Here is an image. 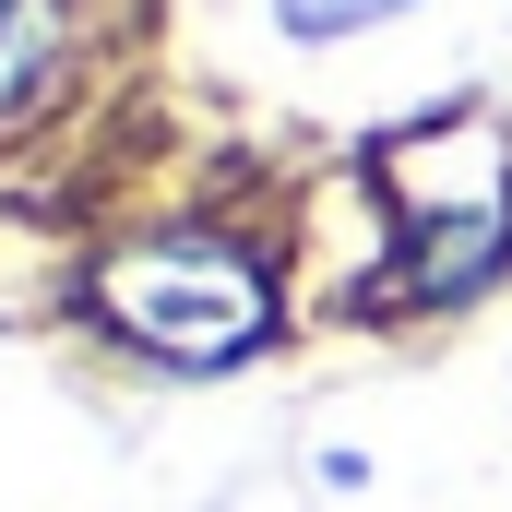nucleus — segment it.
Masks as SVG:
<instances>
[{"label":"nucleus","instance_id":"obj_1","mask_svg":"<svg viewBox=\"0 0 512 512\" xmlns=\"http://www.w3.org/2000/svg\"><path fill=\"white\" fill-rule=\"evenodd\" d=\"M96 322L131 358L203 382V370H251L286 322V298H274V262L227 227H143L96 262Z\"/></svg>","mask_w":512,"mask_h":512},{"label":"nucleus","instance_id":"obj_3","mask_svg":"<svg viewBox=\"0 0 512 512\" xmlns=\"http://www.w3.org/2000/svg\"><path fill=\"white\" fill-rule=\"evenodd\" d=\"M393 12H417V0H274V24L298 36V48H334V36H370Z\"/></svg>","mask_w":512,"mask_h":512},{"label":"nucleus","instance_id":"obj_2","mask_svg":"<svg viewBox=\"0 0 512 512\" xmlns=\"http://www.w3.org/2000/svg\"><path fill=\"white\" fill-rule=\"evenodd\" d=\"M72 60V0H0V120H24Z\"/></svg>","mask_w":512,"mask_h":512}]
</instances>
